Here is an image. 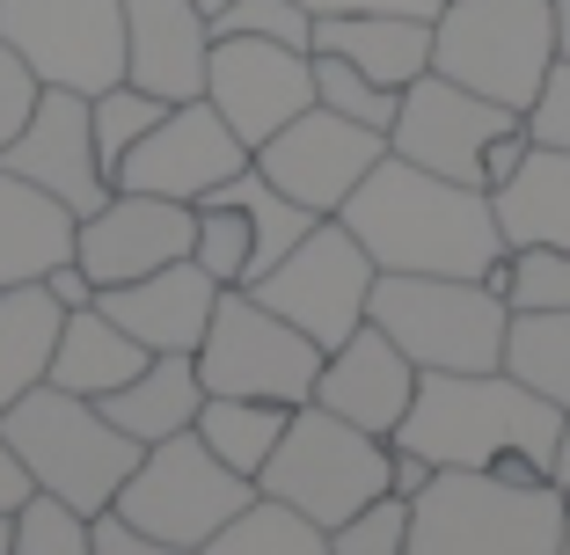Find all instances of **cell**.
I'll use <instances>...</instances> for the list:
<instances>
[{"label": "cell", "mask_w": 570, "mask_h": 555, "mask_svg": "<svg viewBox=\"0 0 570 555\" xmlns=\"http://www.w3.org/2000/svg\"><path fill=\"white\" fill-rule=\"evenodd\" d=\"M570 497L556 475L439 468L410 497V555H563Z\"/></svg>", "instance_id": "cell-3"}, {"label": "cell", "mask_w": 570, "mask_h": 555, "mask_svg": "<svg viewBox=\"0 0 570 555\" xmlns=\"http://www.w3.org/2000/svg\"><path fill=\"white\" fill-rule=\"evenodd\" d=\"M59 321H67V307L45 293V278H37V286H8V293H0V409L22 403L30 387L51 380Z\"/></svg>", "instance_id": "cell-26"}, {"label": "cell", "mask_w": 570, "mask_h": 555, "mask_svg": "<svg viewBox=\"0 0 570 555\" xmlns=\"http://www.w3.org/2000/svg\"><path fill=\"white\" fill-rule=\"evenodd\" d=\"M336 555H410V497H373L366 512H352L344 526H330Z\"/></svg>", "instance_id": "cell-36"}, {"label": "cell", "mask_w": 570, "mask_h": 555, "mask_svg": "<svg viewBox=\"0 0 570 555\" xmlns=\"http://www.w3.org/2000/svg\"><path fill=\"white\" fill-rule=\"evenodd\" d=\"M147 358H154L147 344L125 337L118 321L88 300V307H67V321H59V344H51V387L102 403V395H110V387H125L139 366H147Z\"/></svg>", "instance_id": "cell-25"}, {"label": "cell", "mask_w": 570, "mask_h": 555, "mask_svg": "<svg viewBox=\"0 0 570 555\" xmlns=\"http://www.w3.org/2000/svg\"><path fill=\"white\" fill-rule=\"evenodd\" d=\"M527 132H534L541 147H563L570 153V59H556V67H549L534 110H527Z\"/></svg>", "instance_id": "cell-38"}, {"label": "cell", "mask_w": 570, "mask_h": 555, "mask_svg": "<svg viewBox=\"0 0 570 555\" xmlns=\"http://www.w3.org/2000/svg\"><path fill=\"white\" fill-rule=\"evenodd\" d=\"M556 483L570 489V417H563V446H556Z\"/></svg>", "instance_id": "cell-46"}, {"label": "cell", "mask_w": 570, "mask_h": 555, "mask_svg": "<svg viewBox=\"0 0 570 555\" xmlns=\"http://www.w3.org/2000/svg\"><path fill=\"white\" fill-rule=\"evenodd\" d=\"M344 227L358 235V249L373 256V270H417V278H490V264L504 256L490 190H469L453 176H432L403 153H381L373 176L344 198Z\"/></svg>", "instance_id": "cell-1"}, {"label": "cell", "mask_w": 570, "mask_h": 555, "mask_svg": "<svg viewBox=\"0 0 570 555\" xmlns=\"http://www.w3.org/2000/svg\"><path fill=\"white\" fill-rule=\"evenodd\" d=\"M520 110H504V102L475 96V88L446 81V73H417L403 88V110L387 125V153H403L417 169L432 176H453V184L483 190V147L498 132H512Z\"/></svg>", "instance_id": "cell-13"}, {"label": "cell", "mask_w": 570, "mask_h": 555, "mask_svg": "<svg viewBox=\"0 0 570 555\" xmlns=\"http://www.w3.org/2000/svg\"><path fill=\"white\" fill-rule=\"evenodd\" d=\"M285 424H293V409H285V403H256V395H205V409H198L190 432H198L235 475H249V483H256L264 460L278 454Z\"/></svg>", "instance_id": "cell-27"}, {"label": "cell", "mask_w": 570, "mask_h": 555, "mask_svg": "<svg viewBox=\"0 0 570 555\" xmlns=\"http://www.w3.org/2000/svg\"><path fill=\"white\" fill-rule=\"evenodd\" d=\"M387 468H395V446L387 438L344 424L322 403H301L293 424H285V438H278V454L256 475V497H278V505L307 512L315 526H344L373 497H387Z\"/></svg>", "instance_id": "cell-7"}, {"label": "cell", "mask_w": 570, "mask_h": 555, "mask_svg": "<svg viewBox=\"0 0 570 555\" xmlns=\"http://www.w3.org/2000/svg\"><path fill=\"white\" fill-rule=\"evenodd\" d=\"M16 548V512H0V555Z\"/></svg>", "instance_id": "cell-48"}, {"label": "cell", "mask_w": 570, "mask_h": 555, "mask_svg": "<svg viewBox=\"0 0 570 555\" xmlns=\"http://www.w3.org/2000/svg\"><path fill=\"white\" fill-rule=\"evenodd\" d=\"M366 321L417 373H498L512 307H504L483 278L381 270V278H373V300H366Z\"/></svg>", "instance_id": "cell-5"}, {"label": "cell", "mask_w": 570, "mask_h": 555, "mask_svg": "<svg viewBox=\"0 0 570 555\" xmlns=\"http://www.w3.org/2000/svg\"><path fill=\"white\" fill-rule=\"evenodd\" d=\"M549 67H556L549 0H446L432 16V73L520 110V118L534 110Z\"/></svg>", "instance_id": "cell-6"}, {"label": "cell", "mask_w": 570, "mask_h": 555, "mask_svg": "<svg viewBox=\"0 0 570 555\" xmlns=\"http://www.w3.org/2000/svg\"><path fill=\"white\" fill-rule=\"evenodd\" d=\"M315 102H322V110H336V118H352V125H373V132H387L395 110H403L395 88L366 81V73H358L352 59H336V51H315Z\"/></svg>", "instance_id": "cell-33"}, {"label": "cell", "mask_w": 570, "mask_h": 555, "mask_svg": "<svg viewBox=\"0 0 570 555\" xmlns=\"http://www.w3.org/2000/svg\"><path fill=\"white\" fill-rule=\"evenodd\" d=\"M190 256L213 270L219 286H249V219H242V205L205 198L198 205V241H190Z\"/></svg>", "instance_id": "cell-34"}, {"label": "cell", "mask_w": 570, "mask_h": 555, "mask_svg": "<svg viewBox=\"0 0 570 555\" xmlns=\"http://www.w3.org/2000/svg\"><path fill=\"white\" fill-rule=\"evenodd\" d=\"M549 16H556V59H570V0H549Z\"/></svg>", "instance_id": "cell-45"}, {"label": "cell", "mask_w": 570, "mask_h": 555, "mask_svg": "<svg viewBox=\"0 0 570 555\" xmlns=\"http://www.w3.org/2000/svg\"><path fill=\"white\" fill-rule=\"evenodd\" d=\"M0 169H16L22 184H37L45 198H59L73 219H88L110 198V176L96 161V125H88V96L73 88H37V110L22 118V132L8 139Z\"/></svg>", "instance_id": "cell-17"}, {"label": "cell", "mask_w": 570, "mask_h": 555, "mask_svg": "<svg viewBox=\"0 0 570 555\" xmlns=\"http://www.w3.org/2000/svg\"><path fill=\"white\" fill-rule=\"evenodd\" d=\"M213 37H271V44L315 51V16H307L301 0H235V8L213 22Z\"/></svg>", "instance_id": "cell-37"}, {"label": "cell", "mask_w": 570, "mask_h": 555, "mask_svg": "<svg viewBox=\"0 0 570 555\" xmlns=\"http://www.w3.org/2000/svg\"><path fill=\"white\" fill-rule=\"evenodd\" d=\"M190 8H198L205 22H219V16H227V8H235V0H190Z\"/></svg>", "instance_id": "cell-47"}, {"label": "cell", "mask_w": 570, "mask_h": 555, "mask_svg": "<svg viewBox=\"0 0 570 555\" xmlns=\"http://www.w3.org/2000/svg\"><path fill=\"white\" fill-rule=\"evenodd\" d=\"M432 460H424V454H410V446H395V468H387V489H395V497H417V489L424 483H432Z\"/></svg>", "instance_id": "cell-44"}, {"label": "cell", "mask_w": 570, "mask_h": 555, "mask_svg": "<svg viewBox=\"0 0 570 555\" xmlns=\"http://www.w3.org/2000/svg\"><path fill=\"white\" fill-rule=\"evenodd\" d=\"M45 293H51L59 307H88V300H96V278L81 270V256H67V264L45 270Z\"/></svg>", "instance_id": "cell-42"}, {"label": "cell", "mask_w": 570, "mask_h": 555, "mask_svg": "<svg viewBox=\"0 0 570 555\" xmlns=\"http://www.w3.org/2000/svg\"><path fill=\"white\" fill-rule=\"evenodd\" d=\"M88 555H205V548H176V541L139 534L118 512H96V519H88Z\"/></svg>", "instance_id": "cell-39"}, {"label": "cell", "mask_w": 570, "mask_h": 555, "mask_svg": "<svg viewBox=\"0 0 570 555\" xmlns=\"http://www.w3.org/2000/svg\"><path fill=\"white\" fill-rule=\"evenodd\" d=\"M381 153H387V132L352 125V118H336V110H322V102H307L285 132H271L264 147H256V176L278 184L293 205H307L315 219H336L344 198L373 176Z\"/></svg>", "instance_id": "cell-12"}, {"label": "cell", "mask_w": 570, "mask_h": 555, "mask_svg": "<svg viewBox=\"0 0 570 555\" xmlns=\"http://www.w3.org/2000/svg\"><path fill=\"white\" fill-rule=\"evenodd\" d=\"M213 198L242 205V219H249V286L307 235V227H315V212H307V205H293L278 184H264V176H256V161H249V169H242L227 190H213Z\"/></svg>", "instance_id": "cell-28"}, {"label": "cell", "mask_w": 570, "mask_h": 555, "mask_svg": "<svg viewBox=\"0 0 570 555\" xmlns=\"http://www.w3.org/2000/svg\"><path fill=\"white\" fill-rule=\"evenodd\" d=\"M205 102H213L242 147H264L271 132L301 118L315 102V51L271 44V37H213V67H205Z\"/></svg>", "instance_id": "cell-14"}, {"label": "cell", "mask_w": 570, "mask_h": 555, "mask_svg": "<svg viewBox=\"0 0 570 555\" xmlns=\"http://www.w3.org/2000/svg\"><path fill=\"white\" fill-rule=\"evenodd\" d=\"M37 88H45V81H37V73L22 67L16 51L0 44V153H8V139L22 132V118L37 110Z\"/></svg>", "instance_id": "cell-40"}, {"label": "cell", "mask_w": 570, "mask_h": 555, "mask_svg": "<svg viewBox=\"0 0 570 555\" xmlns=\"http://www.w3.org/2000/svg\"><path fill=\"white\" fill-rule=\"evenodd\" d=\"M563 497H570V489H563Z\"/></svg>", "instance_id": "cell-50"}, {"label": "cell", "mask_w": 570, "mask_h": 555, "mask_svg": "<svg viewBox=\"0 0 570 555\" xmlns=\"http://www.w3.org/2000/svg\"><path fill=\"white\" fill-rule=\"evenodd\" d=\"M504 373L527 380L534 395H549L570 417V307H556V315H512V329H504Z\"/></svg>", "instance_id": "cell-29"}, {"label": "cell", "mask_w": 570, "mask_h": 555, "mask_svg": "<svg viewBox=\"0 0 570 555\" xmlns=\"http://www.w3.org/2000/svg\"><path fill=\"white\" fill-rule=\"evenodd\" d=\"M190 241H198V205L147 198V190H110V198L73 227V256H81V270L96 278V293L132 286L147 270L190 256Z\"/></svg>", "instance_id": "cell-16"}, {"label": "cell", "mask_w": 570, "mask_h": 555, "mask_svg": "<svg viewBox=\"0 0 570 555\" xmlns=\"http://www.w3.org/2000/svg\"><path fill=\"white\" fill-rule=\"evenodd\" d=\"M315 51L352 59L366 81L403 96L417 73H432V22L424 16H315Z\"/></svg>", "instance_id": "cell-23"}, {"label": "cell", "mask_w": 570, "mask_h": 555, "mask_svg": "<svg viewBox=\"0 0 570 555\" xmlns=\"http://www.w3.org/2000/svg\"><path fill=\"white\" fill-rule=\"evenodd\" d=\"M205 555H336V548H330V526H315L307 512L278 505V497H256L242 519H227L205 541Z\"/></svg>", "instance_id": "cell-30"}, {"label": "cell", "mask_w": 570, "mask_h": 555, "mask_svg": "<svg viewBox=\"0 0 570 555\" xmlns=\"http://www.w3.org/2000/svg\"><path fill=\"white\" fill-rule=\"evenodd\" d=\"M504 249H570V153L563 147H527V161L490 190Z\"/></svg>", "instance_id": "cell-21"}, {"label": "cell", "mask_w": 570, "mask_h": 555, "mask_svg": "<svg viewBox=\"0 0 570 555\" xmlns=\"http://www.w3.org/2000/svg\"><path fill=\"white\" fill-rule=\"evenodd\" d=\"M410 395H417V366H410V358L395 351L373 321H366V329H352L336 351H322L315 403L336 409L344 424H358V432L395 438V432H403V417H410Z\"/></svg>", "instance_id": "cell-19"}, {"label": "cell", "mask_w": 570, "mask_h": 555, "mask_svg": "<svg viewBox=\"0 0 570 555\" xmlns=\"http://www.w3.org/2000/svg\"><path fill=\"white\" fill-rule=\"evenodd\" d=\"M249 505H256L249 475H235L198 432H176V438H161V446L139 454V468L125 475V489H118V505H110V512L132 519L139 534H154V541L205 548L219 526L242 519Z\"/></svg>", "instance_id": "cell-8"}, {"label": "cell", "mask_w": 570, "mask_h": 555, "mask_svg": "<svg viewBox=\"0 0 570 555\" xmlns=\"http://www.w3.org/2000/svg\"><path fill=\"white\" fill-rule=\"evenodd\" d=\"M161 118H168V102L147 96V88H132V81H110L102 96H88V125H96V161H102V176H118V161ZM110 190H118V184H110Z\"/></svg>", "instance_id": "cell-32"}, {"label": "cell", "mask_w": 570, "mask_h": 555, "mask_svg": "<svg viewBox=\"0 0 570 555\" xmlns=\"http://www.w3.org/2000/svg\"><path fill=\"white\" fill-rule=\"evenodd\" d=\"M96 307L118 321L125 337L147 344L154 358H161V351L198 358L205 321H213V307H219V278L198 264V256H176V264L147 270V278H132V286H102Z\"/></svg>", "instance_id": "cell-18"}, {"label": "cell", "mask_w": 570, "mask_h": 555, "mask_svg": "<svg viewBox=\"0 0 570 555\" xmlns=\"http://www.w3.org/2000/svg\"><path fill=\"white\" fill-rule=\"evenodd\" d=\"M73 227H81V219H73L59 198H45L37 184H22L16 169H0V293L37 286L51 264H67Z\"/></svg>", "instance_id": "cell-24"}, {"label": "cell", "mask_w": 570, "mask_h": 555, "mask_svg": "<svg viewBox=\"0 0 570 555\" xmlns=\"http://www.w3.org/2000/svg\"><path fill=\"white\" fill-rule=\"evenodd\" d=\"M483 286L512 315H556V307H570V249H504Z\"/></svg>", "instance_id": "cell-31"}, {"label": "cell", "mask_w": 570, "mask_h": 555, "mask_svg": "<svg viewBox=\"0 0 570 555\" xmlns=\"http://www.w3.org/2000/svg\"><path fill=\"white\" fill-rule=\"evenodd\" d=\"M563 555H570V526H563Z\"/></svg>", "instance_id": "cell-49"}, {"label": "cell", "mask_w": 570, "mask_h": 555, "mask_svg": "<svg viewBox=\"0 0 570 555\" xmlns=\"http://www.w3.org/2000/svg\"><path fill=\"white\" fill-rule=\"evenodd\" d=\"M8 555H88V512L59 505L51 489H30V505L16 512V548Z\"/></svg>", "instance_id": "cell-35"}, {"label": "cell", "mask_w": 570, "mask_h": 555, "mask_svg": "<svg viewBox=\"0 0 570 555\" xmlns=\"http://www.w3.org/2000/svg\"><path fill=\"white\" fill-rule=\"evenodd\" d=\"M387 446H410L432 468H504V475H556L563 409L512 373H417L410 417Z\"/></svg>", "instance_id": "cell-2"}, {"label": "cell", "mask_w": 570, "mask_h": 555, "mask_svg": "<svg viewBox=\"0 0 570 555\" xmlns=\"http://www.w3.org/2000/svg\"><path fill=\"white\" fill-rule=\"evenodd\" d=\"M0 44L45 88L102 96L125 81V0H0Z\"/></svg>", "instance_id": "cell-11"}, {"label": "cell", "mask_w": 570, "mask_h": 555, "mask_svg": "<svg viewBox=\"0 0 570 555\" xmlns=\"http://www.w3.org/2000/svg\"><path fill=\"white\" fill-rule=\"evenodd\" d=\"M96 409H102L110 424H118V432L132 438V446H161V438L190 432V424H198V409H205L198 358H184V351L147 358V366H139L125 387H110V395H102Z\"/></svg>", "instance_id": "cell-22"}, {"label": "cell", "mask_w": 570, "mask_h": 555, "mask_svg": "<svg viewBox=\"0 0 570 555\" xmlns=\"http://www.w3.org/2000/svg\"><path fill=\"white\" fill-rule=\"evenodd\" d=\"M373 278H381V270H373V256L358 249L352 227H344V219H315L249 293L271 307V315L293 321L301 337H315L322 351H336L352 329H366Z\"/></svg>", "instance_id": "cell-10"}, {"label": "cell", "mask_w": 570, "mask_h": 555, "mask_svg": "<svg viewBox=\"0 0 570 555\" xmlns=\"http://www.w3.org/2000/svg\"><path fill=\"white\" fill-rule=\"evenodd\" d=\"M256 153L227 132L213 102H168V118L139 139L132 153L118 161L110 184L118 190H147V198H184V205H205L213 190H227L242 169H249Z\"/></svg>", "instance_id": "cell-15"}, {"label": "cell", "mask_w": 570, "mask_h": 555, "mask_svg": "<svg viewBox=\"0 0 570 555\" xmlns=\"http://www.w3.org/2000/svg\"><path fill=\"white\" fill-rule=\"evenodd\" d=\"M315 373H322L315 337H301L285 315H271L249 286H219V307L198 344L205 395H256V403L301 409L315 403Z\"/></svg>", "instance_id": "cell-9"}, {"label": "cell", "mask_w": 570, "mask_h": 555, "mask_svg": "<svg viewBox=\"0 0 570 555\" xmlns=\"http://www.w3.org/2000/svg\"><path fill=\"white\" fill-rule=\"evenodd\" d=\"M30 468H22V454H16V446H8V432H0V512H22V505H30Z\"/></svg>", "instance_id": "cell-43"}, {"label": "cell", "mask_w": 570, "mask_h": 555, "mask_svg": "<svg viewBox=\"0 0 570 555\" xmlns=\"http://www.w3.org/2000/svg\"><path fill=\"white\" fill-rule=\"evenodd\" d=\"M307 16H424L432 22L446 0H301Z\"/></svg>", "instance_id": "cell-41"}, {"label": "cell", "mask_w": 570, "mask_h": 555, "mask_svg": "<svg viewBox=\"0 0 570 555\" xmlns=\"http://www.w3.org/2000/svg\"><path fill=\"white\" fill-rule=\"evenodd\" d=\"M213 67V22L190 0H125V81L161 102H198Z\"/></svg>", "instance_id": "cell-20"}, {"label": "cell", "mask_w": 570, "mask_h": 555, "mask_svg": "<svg viewBox=\"0 0 570 555\" xmlns=\"http://www.w3.org/2000/svg\"><path fill=\"white\" fill-rule=\"evenodd\" d=\"M0 432H8V446L22 454L30 483L51 489L59 505L88 512V519L118 505L125 475L147 454V446H132L88 395H67V387H51V380L0 409Z\"/></svg>", "instance_id": "cell-4"}]
</instances>
